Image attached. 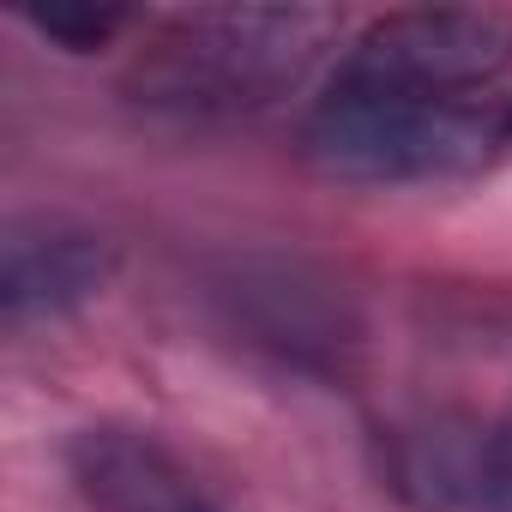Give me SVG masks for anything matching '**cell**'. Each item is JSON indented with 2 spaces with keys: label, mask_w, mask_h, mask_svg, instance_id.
I'll list each match as a JSON object with an SVG mask.
<instances>
[{
  "label": "cell",
  "mask_w": 512,
  "mask_h": 512,
  "mask_svg": "<svg viewBox=\"0 0 512 512\" xmlns=\"http://www.w3.org/2000/svg\"><path fill=\"white\" fill-rule=\"evenodd\" d=\"M344 19L326 7H205L163 25L139 61V103L181 121H235L290 97Z\"/></svg>",
  "instance_id": "cell-1"
},
{
  "label": "cell",
  "mask_w": 512,
  "mask_h": 512,
  "mask_svg": "<svg viewBox=\"0 0 512 512\" xmlns=\"http://www.w3.org/2000/svg\"><path fill=\"white\" fill-rule=\"evenodd\" d=\"M500 139V115L464 103H422L398 91H368L326 79L320 103L308 109L302 151L320 175L350 187H416L464 175Z\"/></svg>",
  "instance_id": "cell-2"
},
{
  "label": "cell",
  "mask_w": 512,
  "mask_h": 512,
  "mask_svg": "<svg viewBox=\"0 0 512 512\" xmlns=\"http://www.w3.org/2000/svg\"><path fill=\"white\" fill-rule=\"evenodd\" d=\"M512 67V19L494 7H410L374 19L332 79L404 91L428 103H482Z\"/></svg>",
  "instance_id": "cell-3"
},
{
  "label": "cell",
  "mask_w": 512,
  "mask_h": 512,
  "mask_svg": "<svg viewBox=\"0 0 512 512\" xmlns=\"http://www.w3.org/2000/svg\"><path fill=\"white\" fill-rule=\"evenodd\" d=\"M115 247L73 217H13L0 235V320L7 332L55 326L103 296Z\"/></svg>",
  "instance_id": "cell-4"
},
{
  "label": "cell",
  "mask_w": 512,
  "mask_h": 512,
  "mask_svg": "<svg viewBox=\"0 0 512 512\" xmlns=\"http://www.w3.org/2000/svg\"><path fill=\"white\" fill-rule=\"evenodd\" d=\"M67 482L91 512H229L163 434L97 422L67 440Z\"/></svg>",
  "instance_id": "cell-5"
},
{
  "label": "cell",
  "mask_w": 512,
  "mask_h": 512,
  "mask_svg": "<svg viewBox=\"0 0 512 512\" xmlns=\"http://www.w3.org/2000/svg\"><path fill=\"white\" fill-rule=\"evenodd\" d=\"M392 476L416 512H512V422L410 434Z\"/></svg>",
  "instance_id": "cell-6"
},
{
  "label": "cell",
  "mask_w": 512,
  "mask_h": 512,
  "mask_svg": "<svg viewBox=\"0 0 512 512\" xmlns=\"http://www.w3.org/2000/svg\"><path fill=\"white\" fill-rule=\"evenodd\" d=\"M31 25L49 43H61V49H103L127 25V13H115V7H79V0H55V7L31 13Z\"/></svg>",
  "instance_id": "cell-7"
},
{
  "label": "cell",
  "mask_w": 512,
  "mask_h": 512,
  "mask_svg": "<svg viewBox=\"0 0 512 512\" xmlns=\"http://www.w3.org/2000/svg\"><path fill=\"white\" fill-rule=\"evenodd\" d=\"M500 139H506V145H512V109H506V115H500Z\"/></svg>",
  "instance_id": "cell-8"
}]
</instances>
